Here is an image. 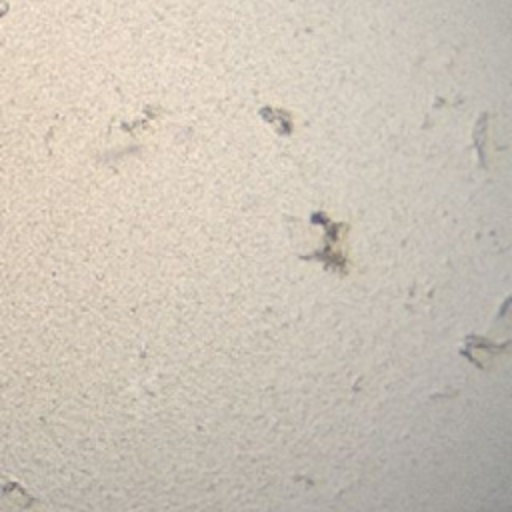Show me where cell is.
Here are the masks:
<instances>
[{
	"mask_svg": "<svg viewBox=\"0 0 512 512\" xmlns=\"http://www.w3.org/2000/svg\"><path fill=\"white\" fill-rule=\"evenodd\" d=\"M458 354L480 370L490 368L500 356H512V294L500 304L486 330L470 332L460 340Z\"/></svg>",
	"mask_w": 512,
	"mask_h": 512,
	"instance_id": "cell-1",
	"label": "cell"
}]
</instances>
